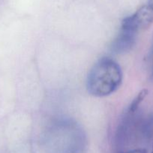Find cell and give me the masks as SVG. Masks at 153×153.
<instances>
[{
	"mask_svg": "<svg viewBox=\"0 0 153 153\" xmlns=\"http://www.w3.org/2000/svg\"><path fill=\"white\" fill-rule=\"evenodd\" d=\"M122 82V72L113 60L104 58L90 70L86 81L88 93L94 97H103L115 92Z\"/></svg>",
	"mask_w": 153,
	"mask_h": 153,
	"instance_id": "obj_1",
	"label": "cell"
},
{
	"mask_svg": "<svg viewBox=\"0 0 153 153\" xmlns=\"http://www.w3.org/2000/svg\"><path fill=\"white\" fill-rule=\"evenodd\" d=\"M153 22V10L148 6H144L136 10L134 14L124 19L122 29L136 34L146 29Z\"/></svg>",
	"mask_w": 153,
	"mask_h": 153,
	"instance_id": "obj_2",
	"label": "cell"
},
{
	"mask_svg": "<svg viewBox=\"0 0 153 153\" xmlns=\"http://www.w3.org/2000/svg\"><path fill=\"white\" fill-rule=\"evenodd\" d=\"M136 34L122 29L116 38L112 42L111 48L115 53H124L130 50L134 45Z\"/></svg>",
	"mask_w": 153,
	"mask_h": 153,
	"instance_id": "obj_3",
	"label": "cell"
},
{
	"mask_svg": "<svg viewBox=\"0 0 153 153\" xmlns=\"http://www.w3.org/2000/svg\"><path fill=\"white\" fill-rule=\"evenodd\" d=\"M147 93L148 91L146 90H142L138 94V95L136 96V98L133 100V102L130 104V107H129V111L130 112H134L136 110V108H138L139 105L142 102V100H144V98L146 97V96L147 95Z\"/></svg>",
	"mask_w": 153,
	"mask_h": 153,
	"instance_id": "obj_4",
	"label": "cell"
},
{
	"mask_svg": "<svg viewBox=\"0 0 153 153\" xmlns=\"http://www.w3.org/2000/svg\"><path fill=\"white\" fill-rule=\"evenodd\" d=\"M124 153H147L146 150L144 149H133V150L128 151V152H125Z\"/></svg>",
	"mask_w": 153,
	"mask_h": 153,
	"instance_id": "obj_5",
	"label": "cell"
},
{
	"mask_svg": "<svg viewBox=\"0 0 153 153\" xmlns=\"http://www.w3.org/2000/svg\"><path fill=\"white\" fill-rule=\"evenodd\" d=\"M148 6L153 10V0H148Z\"/></svg>",
	"mask_w": 153,
	"mask_h": 153,
	"instance_id": "obj_6",
	"label": "cell"
},
{
	"mask_svg": "<svg viewBox=\"0 0 153 153\" xmlns=\"http://www.w3.org/2000/svg\"><path fill=\"white\" fill-rule=\"evenodd\" d=\"M151 54H152V56L153 57V43H152V50H151Z\"/></svg>",
	"mask_w": 153,
	"mask_h": 153,
	"instance_id": "obj_7",
	"label": "cell"
},
{
	"mask_svg": "<svg viewBox=\"0 0 153 153\" xmlns=\"http://www.w3.org/2000/svg\"><path fill=\"white\" fill-rule=\"evenodd\" d=\"M152 153H153V149H152Z\"/></svg>",
	"mask_w": 153,
	"mask_h": 153,
	"instance_id": "obj_8",
	"label": "cell"
}]
</instances>
